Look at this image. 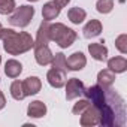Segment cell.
I'll return each mask as SVG.
<instances>
[{
    "label": "cell",
    "instance_id": "20",
    "mask_svg": "<svg viewBox=\"0 0 127 127\" xmlns=\"http://www.w3.org/2000/svg\"><path fill=\"white\" fill-rule=\"evenodd\" d=\"M11 94L14 99L17 100H23L26 97V93H24V87H23V82L21 81H14L12 85H11Z\"/></svg>",
    "mask_w": 127,
    "mask_h": 127
},
{
    "label": "cell",
    "instance_id": "5",
    "mask_svg": "<svg viewBox=\"0 0 127 127\" xmlns=\"http://www.w3.org/2000/svg\"><path fill=\"white\" fill-rule=\"evenodd\" d=\"M84 84L78 79V78H72L67 81V85H66V99L67 100H72L75 97H79L81 94H84Z\"/></svg>",
    "mask_w": 127,
    "mask_h": 127
},
{
    "label": "cell",
    "instance_id": "29",
    "mask_svg": "<svg viewBox=\"0 0 127 127\" xmlns=\"http://www.w3.org/2000/svg\"><path fill=\"white\" fill-rule=\"evenodd\" d=\"M29 2H37V0H29Z\"/></svg>",
    "mask_w": 127,
    "mask_h": 127
},
{
    "label": "cell",
    "instance_id": "28",
    "mask_svg": "<svg viewBox=\"0 0 127 127\" xmlns=\"http://www.w3.org/2000/svg\"><path fill=\"white\" fill-rule=\"evenodd\" d=\"M3 34H5V29L2 27V24H0V39L3 37Z\"/></svg>",
    "mask_w": 127,
    "mask_h": 127
},
{
    "label": "cell",
    "instance_id": "14",
    "mask_svg": "<svg viewBox=\"0 0 127 127\" xmlns=\"http://www.w3.org/2000/svg\"><path fill=\"white\" fill-rule=\"evenodd\" d=\"M84 36L85 37H96V36H99L100 34V32H102V24H100V21H97V20H91L85 27H84Z\"/></svg>",
    "mask_w": 127,
    "mask_h": 127
},
{
    "label": "cell",
    "instance_id": "25",
    "mask_svg": "<svg viewBox=\"0 0 127 127\" xmlns=\"http://www.w3.org/2000/svg\"><path fill=\"white\" fill-rule=\"evenodd\" d=\"M115 46H117L123 54H126V52H127V36H126V34L118 36L117 40H115Z\"/></svg>",
    "mask_w": 127,
    "mask_h": 127
},
{
    "label": "cell",
    "instance_id": "16",
    "mask_svg": "<svg viewBox=\"0 0 127 127\" xmlns=\"http://www.w3.org/2000/svg\"><path fill=\"white\" fill-rule=\"evenodd\" d=\"M108 67L115 72V73H120V72H124L127 69V60L124 57H114L108 61Z\"/></svg>",
    "mask_w": 127,
    "mask_h": 127
},
{
    "label": "cell",
    "instance_id": "26",
    "mask_svg": "<svg viewBox=\"0 0 127 127\" xmlns=\"http://www.w3.org/2000/svg\"><path fill=\"white\" fill-rule=\"evenodd\" d=\"M69 2H70V0H54V3H55L57 6H60V8H64Z\"/></svg>",
    "mask_w": 127,
    "mask_h": 127
},
{
    "label": "cell",
    "instance_id": "13",
    "mask_svg": "<svg viewBox=\"0 0 127 127\" xmlns=\"http://www.w3.org/2000/svg\"><path fill=\"white\" fill-rule=\"evenodd\" d=\"M88 51H90L91 57L94 60H99V61H103L108 55V49H106V46L102 45V42L100 43H90Z\"/></svg>",
    "mask_w": 127,
    "mask_h": 127
},
{
    "label": "cell",
    "instance_id": "11",
    "mask_svg": "<svg viewBox=\"0 0 127 127\" xmlns=\"http://www.w3.org/2000/svg\"><path fill=\"white\" fill-rule=\"evenodd\" d=\"M49 24L48 21L42 23L39 30H37V37H36V42H34V46H40V45H48L49 42Z\"/></svg>",
    "mask_w": 127,
    "mask_h": 127
},
{
    "label": "cell",
    "instance_id": "15",
    "mask_svg": "<svg viewBox=\"0 0 127 127\" xmlns=\"http://www.w3.org/2000/svg\"><path fill=\"white\" fill-rule=\"evenodd\" d=\"M27 114H29V117L40 118V117H43V115L46 114V106H45L42 102H39V100H36V102H32V103L29 105Z\"/></svg>",
    "mask_w": 127,
    "mask_h": 127
},
{
    "label": "cell",
    "instance_id": "23",
    "mask_svg": "<svg viewBox=\"0 0 127 127\" xmlns=\"http://www.w3.org/2000/svg\"><path fill=\"white\" fill-rule=\"evenodd\" d=\"M15 11V0H0V14L8 15Z\"/></svg>",
    "mask_w": 127,
    "mask_h": 127
},
{
    "label": "cell",
    "instance_id": "24",
    "mask_svg": "<svg viewBox=\"0 0 127 127\" xmlns=\"http://www.w3.org/2000/svg\"><path fill=\"white\" fill-rule=\"evenodd\" d=\"M90 105H91V103H90L88 99H85V100H79V102L73 106V114H75V115H81V114L90 106Z\"/></svg>",
    "mask_w": 127,
    "mask_h": 127
},
{
    "label": "cell",
    "instance_id": "30",
    "mask_svg": "<svg viewBox=\"0 0 127 127\" xmlns=\"http://www.w3.org/2000/svg\"><path fill=\"white\" fill-rule=\"evenodd\" d=\"M0 61H2V58H0Z\"/></svg>",
    "mask_w": 127,
    "mask_h": 127
},
{
    "label": "cell",
    "instance_id": "17",
    "mask_svg": "<svg viewBox=\"0 0 127 127\" xmlns=\"http://www.w3.org/2000/svg\"><path fill=\"white\" fill-rule=\"evenodd\" d=\"M97 81H99L100 87H111L112 82L115 81V72H112L111 69H105V70L99 72Z\"/></svg>",
    "mask_w": 127,
    "mask_h": 127
},
{
    "label": "cell",
    "instance_id": "21",
    "mask_svg": "<svg viewBox=\"0 0 127 127\" xmlns=\"http://www.w3.org/2000/svg\"><path fill=\"white\" fill-rule=\"evenodd\" d=\"M52 67L54 69H58V70H67V64H66V57H64V54H61V52H58V54H55V57H52Z\"/></svg>",
    "mask_w": 127,
    "mask_h": 127
},
{
    "label": "cell",
    "instance_id": "3",
    "mask_svg": "<svg viewBox=\"0 0 127 127\" xmlns=\"http://www.w3.org/2000/svg\"><path fill=\"white\" fill-rule=\"evenodd\" d=\"M49 39L58 43L61 48H67L75 42L76 33L72 29H67L64 24L57 23V24L49 26Z\"/></svg>",
    "mask_w": 127,
    "mask_h": 127
},
{
    "label": "cell",
    "instance_id": "22",
    "mask_svg": "<svg viewBox=\"0 0 127 127\" xmlns=\"http://www.w3.org/2000/svg\"><path fill=\"white\" fill-rule=\"evenodd\" d=\"M96 8L100 14H109L114 8V0H99Z\"/></svg>",
    "mask_w": 127,
    "mask_h": 127
},
{
    "label": "cell",
    "instance_id": "27",
    "mask_svg": "<svg viewBox=\"0 0 127 127\" xmlns=\"http://www.w3.org/2000/svg\"><path fill=\"white\" fill-rule=\"evenodd\" d=\"M5 105H6L5 96H3V93H2V91H0V109H2V108H5Z\"/></svg>",
    "mask_w": 127,
    "mask_h": 127
},
{
    "label": "cell",
    "instance_id": "2",
    "mask_svg": "<svg viewBox=\"0 0 127 127\" xmlns=\"http://www.w3.org/2000/svg\"><path fill=\"white\" fill-rule=\"evenodd\" d=\"M2 39H3L5 51L12 54V55H18V54L26 52V51H29L34 46V40L26 32L17 33L11 29H5V34H3Z\"/></svg>",
    "mask_w": 127,
    "mask_h": 127
},
{
    "label": "cell",
    "instance_id": "7",
    "mask_svg": "<svg viewBox=\"0 0 127 127\" xmlns=\"http://www.w3.org/2000/svg\"><path fill=\"white\" fill-rule=\"evenodd\" d=\"M36 51H34V57H36V61L39 63L40 66H46L52 61V52L51 49L48 48V45H40V46H34Z\"/></svg>",
    "mask_w": 127,
    "mask_h": 127
},
{
    "label": "cell",
    "instance_id": "4",
    "mask_svg": "<svg viewBox=\"0 0 127 127\" xmlns=\"http://www.w3.org/2000/svg\"><path fill=\"white\" fill-rule=\"evenodd\" d=\"M33 15H34V9L32 6H20V8H15V12L9 17V23L12 26L26 27L30 24Z\"/></svg>",
    "mask_w": 127,
    "mask_h": 127
},
{
    "label": "cell",
    "instance_id": "9",
    "mask_svg": "<svg viewBox=\"0 0 127 127\" xmlns=\"http://www.w3.org/2000/svg\"><path fill=\"white\" fill-rule=\"evenodd\" d=\"M87 63V58L82 52H73L69 58H66V64L69 70H81Z\"/></svg>",
    "mask_w": 127,
    "mask_h": 127
},
{
    "label": "cell",
    "instance_id": "8",
    "mask_svg": "<svg viewBox=\"0 0 127 127\" xmlns=\"http://www.w3.org/2000/svg\"><path fill=\"white\" fill-rule=\"evenodd\" d=\"M46 78H48V82L52 87H55V88H60V87H63V85L66 84V72L64 70H58V69L52 67L48 72Z\"/></svg>",
    "mask_w": 127,
    "mask_h": 127
},
{
    "label": "cell",
    "instance_id": "19",
    "mask_svg": "<svg viewBox=\"0 0 127 127\" xmlns=\"http://www.w3.org/2000/svg\"><path fill=\"white\" fill-rule=\"evenodd\" d=\"M85 15H87V12H85L84 9H81V8H72V9H69V12H67V17H69V20H70L73 24L82 23V21L85 20Z\"/></svg>",
    "mask_w": 127,
    "mask_h": 127
},
{
    "label": "cell",
    "instance_id": "6",
    "mask_svg": "<svg viewBox=\"0 0 127 127\" xmlns=\"http://www.w3.org/2000/svg\"><path fill=\"white\" fill-rule=\"evenodd\" d=\"M99 109L93 105H90L84 112H82V117H81V124L82 126H96L99 124Z\"/></svg>",
    "mask_w": 127,
    "mask_h": 127
},
{
    "label": "cell",
    "instance_id": "18",
    "mask_svg": "<svg viewBox=\"0 0 127 127\" xmlns=\"http://www.w3.org/2000/svg\"><path fill=\"white\" fill-rule=\"evenodd\" d=\"M5 72L9 78H17L21 72H23V66L21 63L17 60H8L6 61V66H5Z\"/></svg>",
    "mask_w": 127,
    "mask_h": 127
},
{
    "label": "cell",
    "instance_id": "1",
    "mask_svg": "<svg viewBox=\"0 0 127 127\" xmlns=\"http://www.w3.org/2000/svg\"><path fill=\"white\" fill-rule=\"evenodd\" d=\"M105 103L99 108V124L102 126H123L126 123L124 100L111 87H103Z\"/></svg>",
    "mask_w": 127,
    "mask_h": 127
},
{
    "label": "cell",
    "instance_id": "12",
    "mask_svg": "<svg viewBox=\"0 0 127 127\" xmlns=\"http://www.w3.org/2000/svg\"><path fill=\"white\" fill-rule=\"evenodd\" d=\"M40 79L36 78V76H30L27 78L24 82H23V87H24V93L26 96H32V94H36L39 90H40Z\"/></svg>",
    "mask_w": 127,
    "mask_h": 127
},
{
    "label": "cell",
    "instance_id": "10",
    "mask_svg": "<svg viewBox=\"0 0 127 127\" xmlns=\"http://www.w3.org/2000/svg\"><path fill=\"white\" fill-rule=\"evenodd\" d=\"M60 11H61V8H60V6H57L54 2H48V3H45V5H43V8H42L43 20H45V21H51V20L57 18V17H58V14H60Z\"/></svg>",
    "mask_w": 127,
    "mask_h": 127
}]
</instances>
